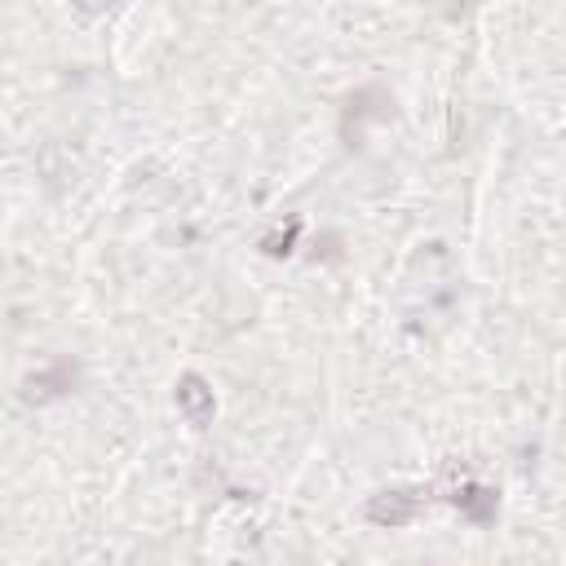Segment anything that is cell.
I'll use <instances>...</instances> for the list:
<instances>
[{"label":"cell","mask_w":566,"mask_h":566,"mask_svg":"<svg viewBox=\"0 0 566 566\" xmlns=\"http://www.w3.org/2000/svg\"><path fill=\"white\" fill-rule=\"evenodd\" d=\"M296 234H301V226L292 221V226H287V234H265V239H261V248H265L270 256H283V252H292V239H296Z\"/></svg>","instance_id":"5b68a950"},{"label":"cell","mask_w":566,"mask_h":566,"mask_svg":"<svg viewBox=\"0 0 566 566\" xmlns=\"http://www.w3.org/2000/svg\"><path fill=\"white\" fill-rule=\"evenodd\" d=\"M75 385V363H53V367H44V371H35V376H27V389H22V398L27 402H53V398H62L66 389Z\"/></svg>","instance_id":"277c9868"},{"label":"cell","mask_w":566,"mask_h":566,"mask_svg":"<svg viewBox=\"0 0 566 566\" xmlns=\"http://www.w3.org/2000/svg\"><path fill=\"white\" fill-rule=\"evenodd\" d=\"M177 411H181L195 429H203V424L212 420L217 398H212V389H208V380H203L199 371H186V376L177 380Z\"/></svg>","instance_id":"7a4b0ae2"},{"label":"cell","mask_w":566,"mask_h":566,"mask_svg":"<svg viewBox=\"0 0 566 566\" xmlns=\"http://www.w3.org/2000/svg\"><path fill=\"white\" fill-rule=\"evenodd\" d=\"M424 495H429V491H420V486H394V491H380V495L367 500V522H376V526H407V522L420 517Z\"/></svg>","instance_id":"6da1fadb"},{"label":"cell","mask_w":566,"mask_h":566,"mask_svg":"<svg viewBox=\"0 0 566 566\" xmlns=\"http://www.w3.org/2000/svg\"><path fill=\"white\" fill-rule=\"evenodd\" d=\"M71 4H75L80 13H106V9L115 4V0H71Z\"/></svg>","instance_id":"8992f818"},{"label":"cell","mask_w":566,"mask_h":566,"mask_svg":"<svg viewBox=\"0 0 566 566\" xmlns=\"http://www.w3.org/2000/svg\"><path fill=\"white\" fill-rule=\"evenodd\" d=\"M451 504L473 522V526H486V522H495V509H500V495L491 491V486H482V482H460L455 491H451Z\"/></svg>","instance_id":"3957f363"}]
</instances>
